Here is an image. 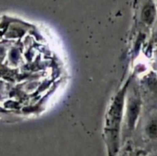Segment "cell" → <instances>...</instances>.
Here are the masks:
<instances>
[{
	"instance_id": "obj_1",
	"label": "cell",
	"mask_w": 157,
	"mask_h": 156,
	"mask_svg": "<svg viewBox=\"0 0 157 156\" xmlns=\"http://www.w3.org/2000/svg\"><path fill=\"white\" fill-rule=\"evenodd\" d=\"M141 108V101L139 95L133 92L130 96L127 102V114H126V123L128 130H131L136 124L137 118L140 115Z\"/></svg>"
},
{
	"instance_id": "obj_2",
	"label": "cell",
	"mask_w": 157,
	"mask_h": 156,
	"mask_svg": "<svg viewBox=\"0 0 157 156\" xmlns=\"http://www.w3.org/2000/svg\"><path fill=\"white\" fill-rule=\"evenodd\" d=\"M144 132L148 140L157 142V113L151 115L147 121Z\"/></svg>"
},
{
	"instance_id": "obj_4",
	"label": "cell",
	"mask_w": 157,
	"mask_h": 156,
	"mask_svg": "<svg viewBox=\"0 0 157 156\" xmlns=\"http://www.w3.org/2000/svg\"><path fill=\"white\" fill-rule=\"evenodd\" d=\"M121 156H147V152L145 150L130 147L125 149Z\"/></svg>"
},
{
	"instance_id": "obj_3",
	"label": "cell",
	"mask_w": 157,
	"mask_h": 156,
	"mask_svg": "<svg viewBox=\"0 0 157 156\" xmlns=\"http://www.w3.org/2000/svg\"><path fill=\"white\" fill-rule=\"evenodd\" d=\"M156 10L153 4H148L144 8L142 12V20L147 25H150L155 21Z\"/></svg>"
}]
</instances>
